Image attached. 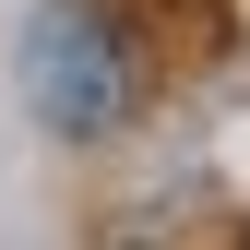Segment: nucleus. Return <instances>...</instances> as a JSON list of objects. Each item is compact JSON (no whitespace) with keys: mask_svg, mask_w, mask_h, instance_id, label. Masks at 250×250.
<instances>
[{"mask_svg":"<svg viewBox=\"0 0 250 250\" xmlns=\"http://www.w3.org/2000/svg\"><path fill=\"white\" fill-rule=\"evenodd\" d=\"M24 96H36L48 131H107L119 119V48H107V24L96 12H72V0H48L36 24H24Z\"/></svg>","mask_w":250,"mask_h":250,"instance_id":"nucleus-1","label":"nucleus"}]
</instances>
